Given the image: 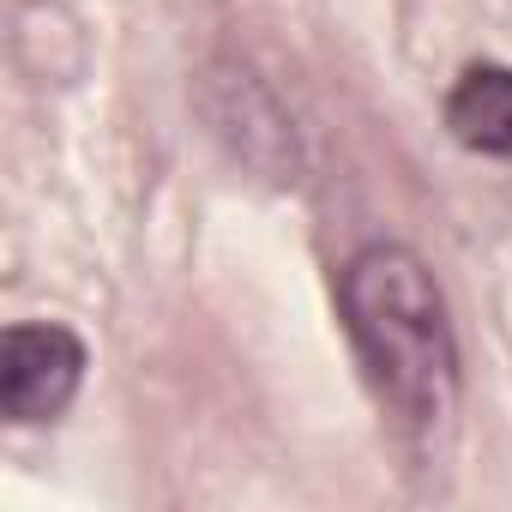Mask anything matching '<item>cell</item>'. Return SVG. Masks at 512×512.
<instances>
[{
	"mask_svg": "<svg viewBox=\"0 0 512 512\" xmlns=\"http://www.w3.org/2000/svg\"><path fill=\"white\" fill-rule=\"evenodd\" d=\"M338 314L374 398L416 434H434L458 404V338L434 272L404 241H368L338 278Z\"/></svg>",
	"mask_w": 512,
	"mask_h": 512,
	"instance_id": "1",
	"label": "cell"
},
{
	"mask_svg": "<svg viewBox=\"0 0 512 512\" xmlns=\"http://www.w3.org/2000/svg\"><path fill=\"white\" fill-rule=\"evenodd\" d=\"M446 133L464 151L512 157V67H500V61L464 67L458 85L446 91Z\"/></svg>",
	"mask_w": 512,
	"mask_h": 512,
	"instance_id": "4",
	"label": "cell"
},
{
	"mask_svg": "<svg viewBox=\"0 0 512 512\" xmlns=\"http://www.w3.org/2000/svg\"><path fill=\"white\" fill-rule=\"evenodd\" d=\"M199 109L211 121V133L229 145L235 163L260 169L266 181H296V133H290V115L278 109V97L241 73V67H211L205 73V91H199Z\"/></svg>",
	"mask_w": 512,
	"mask_h": 512,
	"instance_id": "2",
	"label": "cell"
},
{
	"mask_svg": "<svg viewBox=\"0 0 512 512\" xmlns=\"http://www.w3.org/2000/svg\"><path fill=\"white\" fill-rule=\"evenodd\" d=\"M85 380V344L67 326H13L0 338V416L31 428L55 422Z\"/></svg>",
	"mask_w": 512,
	"mask_h": 512,
	"instance_id": "3",
	"label": "cell"
}]
</instances>
